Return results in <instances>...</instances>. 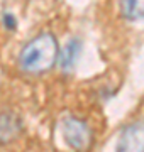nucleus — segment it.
Returning a JSON list of instances; mask_svg holds the SVG:
<instances>
[{
  "label": "nucleus",
  "mask_w": 144,
  "mask_h": 152,
  "mask_svg": "<svg viewBox=\"0 0 144 152\" xmlns=\"http://www.w3.org/2000/svg\"><path fill=\"white\" fill-rule=\"evenodd\" d=\"M60 46L51 32L32 37L19 53V68L26 75H44L58 64Z\"/></svg>",
  "instance_id": "obj_1"
},
{
  "label": "nucleus",
  "mask_w": 144,
  "mask_h": 152,
  "mask_svg": "<svg viewBox=\"0 0 144 152\" xmlns=\"http://www.w3.org/2000/svg\"><path fill=\"white\" fill-rule=\"evenodd\" d=\"M63 139L73 151L88 152L93 147V130L88 122L78 117H66L63 120Z\"/></svg>",
  "instance_id": "obj_2"
},
{
  "label": "nucleus",
  "mask_w": 144,
  "mask_h": 152,
  "mask_svg": "<svg viewBox=\"0 0 144 152\" xmlns=\"http://www.w3.org/2000/svg\"><path fill=\"white\" fill-rule=\"evenodd\" d=\"M115 152H144V118L134 120L122 129Z\"/></svg>",
  "instance_id": "obj_3"
},
{
  "label": "nucleus",
  "mask_w": 144,
  "mask_h": 152,
  "mask_svg": "<svg viewBox=\"0 0 144 152\" xmlns=\"http://www.w3.org/2000/svg\"><path fill=\"white\" fill-rule=\"evenodd\" d=\"M24 132L22 117L12 110H0V147L15 142Z\"/></svg>",
  "instance_id": "obj_4"
},
{
  "label": "nucleus",
  "mask_w": 144,
  "mask_h": 152,
  "mask_svg": "<svg viewBox=\"0 0 144 152\" xmlns=\"http://www.w3.org/2000/svg\"><path fill=\"white\" fill-rule=\"evenodd\" d=\"M80 54H82V41L78 37L70 39L65 44V48L60 49V54H58V64H60V68L65 73L73 71L78 63Z\"/></svg>",
  "instance_id": "obj_5"
},
{
  "label": "nucleus",
  "mask_w": 144,
  "mask_h": 152,
  "mask_svg": "<svg viewBox=\"0 0 144 152\" xmlns=\"http://www.w3.org/2000/svg\"><path fill=\"white\" fill-rule=\"evenodd\" d=\"M122 17L129 22H144V0H119Z\"/></svg>",
  "instance_id": "obj_6"
},
{
  "label": "nucleus",
  "mask_w": 144,
  "mask_h": 152,
  "mask_svg": "<svg viewBox=\"0 0 144 152\" xmlns=\"http://www.w3.org/2000/svg\"><path fill=\"white\" fill-rule=\"evenodd\" d=\"M2 24H4V27L7 31H14L17 27V20H15V15L10 14V12H5L4 15H2Z\"/></svg>",
  "instance_id": "obj_7"
}]
</instances>
